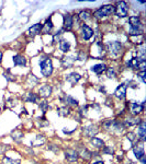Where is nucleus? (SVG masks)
Listing matches in <instances>:
<instances>
[{
	"instance_id": "f3484780",
	"label": "nucleus",
	"mask_w": 146,
	"mask_h": 164,
	"mask_svg": "<svg viewBox=\"0 0 146 164\" xmlns=\"http://www.w3.org/2000/svg\"><path fill=\"white\" fill-rule=\"evenodd\" d=\"M13 64H14V66H20V67H24V66H26V59L24 56H22V55H14L13 56Z\"/></svg>"
},
{
	"instance_id": "a211bd4d",
	"label": "nucleus",
	"mask_w": 146,
	"mask_h": 164,
	"mask_svg": "<svg viewBox=\"0 0 146 164\" xmlns=\"http://www.w3.org/2000/svg\"><path fill=\"white\" fill-rule=\"evenodd\" d=\"M129 23H130V27L142 29V21L138 16H130L129 18Z\"/></svg>"
},
{
	"instance_id": "8fccbe9b",
	"label": "nucleus",
	"mask_w": 146,
	"mask_h": 164,
	"mask_svg": "<svg viewBox=\"0 0 146 164\" xmlns=\"http://www.w3.org/2000/svg\"><path fill=\"white\" fill-rule=\"evenodd\" d=\"M128 164H135V163H134V162H132V161H129Z\"/></svg>"
},
{
	"instance_id": "f257e3e1",
	"label": "nucleus",
	"mask_w": 146,
	"mask_h": 164,
	"mask_svg": "<svg viewBox=\"0 0 146 164\" xmlns=\"http://www.w3.org/2000/svg\"><path fill=\"white\" fill-rule=\"evenodd\" d=\"M39 66L41 68V73L44 77H50L53 73V63L51 57H47V56L40 57Z\"/></svg>"
},
{
	"instance_id": "de8ad7c7",
	"label": "nucleus",
	"mask_w": 146,
	"mask_h": 164,
	"mask_svg": "<svg viewBox=\"0 0 146 164\" xmlns=\"http://www.w3.org/2000/svg\"><path fill=\"white\" fill-rule=\"evenodd\" d=\"M92 164H104V162L102 161V160H98V161H96V162H94Z\"/></svg>"
},
{
	"instance_id": "4be33fe9",
	"label": "nucleus",
	"mask_w": 146,
	"mask_h": 164,
	"mask_svg": "<svg viewBox=\"0 0 146 164\" xmlns=\"http://www.w3.org/2000/svg\"><path fill=\"white\" fill-rule=\"evenodd\" d=\"M62 102H65L66 104H68V105H71V106H77L78 105V101L76 99H74L71 95H66L65 97V99H62L60 100Z\"/></svg>"
},
{
	"instance_id": "cd10ccee",
	"label": "nucleus",
	"mask_w": 146,
	"mask_h": 164,
	"mask_svg": "<svg viewBox=\"0 0 146 164\" xmlns=\"http://www.w3.org/2000/svg\"><path fill=\"white\" fill-rule=\"evenodd\" d=\"M11 137H12V139L16 141V142H20V141L23 139V133L20 130L12 131V133H11Z\"/></svg>"
},
{
	"instance_id": "5701e85b",
	"label": "nucleus",
	"mask_w": 146,
	"mask_h": 164,
	"mask_svg": "<svg viewBox=\"0 0 146 164\" xmlns=\"http://www.w3.org/2000/svg\"><path fill=\"white\" fill-rule=\"evenodd\" d=\"M60 49L63 53H67L68 50L71 49V43L66 41V39H60Z\"/></svg>"
},
{
	"instance_id": "a19ab883",
	"label": "nucleus",
	"mask_w": 146,
	"mask_h": 164,
	"mask_svg": "<svg viewBox=\"0 0 146 164\" xmlns=\"http://www.w3.org/2000/svg\"><path fill=\"white\" fill-rule=\"evenodd\" d=\"M113 122L114 120H107V122L103 124V127L107 129V130H111V128H112V125H113Z\"/></svg>"
},
{
	"instance_id": "72a5a7b5",
	"label": "nucleus",
	"mask_w": 146,
	"mask_h": 164,
	"mask_svg": "<svg viewBox=\"0 0 146 164\" xmlns=\"http://www.w3.org/2000/svg\"><path fill=\"white\" fill-rule=\"evenodd\" d=\"M2 163L3 164H20V161L19 160H13L11 158H8V156H5L2 159Z\"/></svg>"
},
{
	"instance_id": "f8f14e48",
	"label": "nucleus",
	"mask_w": 146,
	"mask_h": 164,
	"mask_svg": "<svg viewBox=\"0 0 146 164\" xmlns=\"http://www.w3.org/2000/svg\"><path fill=\"white\" fill-rule=\"evenodd\" d=\"M42 26H43V24H42V23L34 24V25H32L31 27H30V29L28 30V32H26V33H28V35H29V36L34 37L35 35H37V34L41 33Z\"/></svg>"
},
{
	"instance_id": "79ce46f5",
	"label": "nucleus",
	"mask_w": 146,
	"mask_h": 164,
	"mask_svg": "<svg viewBox=\"0 0 146 164\" xmlns=\"http://www.w3.org/2000/svg\"><path fill=\"white\" fill-rule=\"evenodd\" d=\"M145 68H146V61L145 60H143V61H140L138 63V67L137 69L140 71H145Z\"/></svg>"
},
{
	"instance_id": "c756f323",
	"label": "nucleus",
	"mask_w": 146,
	"mask_h": 164,
	"mask_svg": "<svg viewBox=\"0 0 146 164\" xmlns=\"http://www.w3.org/2000/svg\"><path fill=\"white\" fill-rule=\"evenodd\" d=\"M44 142H45V137H44V136H37L36 138H35V140L32 142V146H33V147L42 146Z\"/></svg>"
},
{
	"instance_id": "6e6552de",
	"label": "nucleus",
	"mask_w": 146,
	"mask_h": 164,
	"mask_svg": "<svg viewBox=\"0 0 146 164\" xmlns=\"http://www.w3.org/2000/svg\"><path fill=\"white\" fill-rule=\"evenodd\" d=\"M130 106H131V112H132V114L138 115L144 111V102L143 103H138V102L132 101L131 102Z\"/></svg>"
},
{
	"instance_id": "4c0bfd02",
	"label": "nucleus",
	"mask_w": 146,
	"mask_h": 164,
	"mask_svg": "<svg viewBox=\"0 0 146 164\" xmlns=\"http://www.w3.org/2000/svg\"><path fill=\"white\" fill-rule=\"evenodd\" d=\"M40 108L42 109V112L44 114V113H46L47 109L50 108V105H48V103H47L46 101H43V102H41V104H40Z\"/></svg>"
},
{
	"instance_id": "7c9ffc66",
	"label": "nucleus",
	"mask_w": 146,
	"mask_h": 164,
	"mask_svg": "<svg viewBox=\"0 0 146 164\" xmlns=\"http://www.w3.org/2000/svg\"><path fill=\"white\" fill-rule=\"evenodd\" d=\"M138 63H140V60L137 59V58H132V59L130 60L128 63V66L130 68H132V69H137V67H138Z\"/></svg>"
},
{
	"instance_id": "423d86ee",
	"label": "nucleus",
	"mask_w": 146,
	"mask_h": 164,
	"mask_svg": "<svg viewBox=\"0 0 146 164\" xmlns=\"http://www.w3.org/2000/svg\"><path fill=\"white\" fill-rule=\"evenodd\" d=\"M126 90H128V86L125 83H121L120 86L115 89L114 97L119 100H124L125 97H126Z\"/></svg>"
},
{
	"instance_id": "f03ea898",
	"label": "nucleus",
	"mask_w": 146,
	"mask_h": 164,
	"mask_svg": "<svg viewBox=\"0 0 146 164\" xmlns=\"http://www.w3.org/2000/svg\"><path fill=\"white\" fill-rule=\"evenodd\" d=\"M114 12H115L114 5H104L94 11V16L97 19H102V18H106V16H112Z\"/></svg>"
},
{
	"instance_id": "c9c22d12",
	"label": "nucleus",
	"mask_w": 146,
	"mask_h": 164,
	"mask_svg": "<svg viewBox=\"0 0 146 164\" xmlns=\"http://www.w3.org/2000/svg\"><path fill=\"white\" fill-rule=\"evenodd\" d=\"M107 70V77L109 79H113L115 78V70H114V68L113 67H110L108 68V69H106Z\"/></svg>"
},
{
	"instance_id": "b1692460",
	"label": "nucleus",
	"mask_w": 146,
	"mask_h": 164,
	"mask_svg": "<svg viewBox=\"0 0 146 164\" xmlns=\"http://www.w3.org/2000/svg\"><path fill=\"white\" fill-rule=\"evenodd\" d=\"M142 119L137 117H129L124 120V125L125 126H133V125H138L141 122Z\"/></svg>"
},
{
	"instance_id": "c03bdc74",
	"label": "nucleus",
	"mask_w": 146,
	"mask_h": 164,
	"mask_svg": "<svg viewBox=\"0 0 146 164\" xmlns=\"http://www.w3.org/2000/svg\"><path fill=\"white\" fill-rule=\"evenodd\" d=\"M145 71H140L138 72V77H140V79H141V81L143 82V83H145L146 82V79H145Z\"/></svg>"
},
{
	"instance_id": "49530a36",
	"label": "nucleus",
	"mask_w": 146,
	"mask_h": 164,
	"mask_svg": "<svg viewBox=\"0 0 146 164\" xmlns=\"http://www.w3.org/2000/svg\"><path fill=\"white\" fill-rule=\"evenodd\" d=\"M140 161L142 162V164H146V155H143L141 158V159H140Z\"/></svg>"
},
{
	"instance_id": "a878e982",
	"label": "nucleus",
	"mask_w": 146,
	"mask_h": 164,
	"mask_svg": "<svg viewBox=\"0 0 146 164\" xmlns=\"http://www.w3.org/2000/svg\"><path fill=\"white\" fill-rule=\"evenodd\" d=\"M90 143H91L92 146L94 147V148L97 149H101L102 147H103V141L101 140L100 138H96V137H92V138H90Z\"/></svg>"
},
{
	"instance_id": "aec40b11",
	"label": "nucleus",
	"mask_w": 146,
	"mask_h": 164,
	"mask_svg": "<svg viewBox=\"0 0 146 164\" xmlns=\"http://www.w3.org/2000/svg\"><path fill=\"white\" fill-rule=\"evenodd\" d=\"M106 68H107V66L104 65V64H97V65L91 67V71L97 73V75H101L102 72L106 71Z\"/></svg>"
},
{
	"instance_id": "9d476101",
	"label": "nucleus",
	"mask_w": 146,
	"mask_h": 164,
	"mask_svg": "<svg viewBox=\"0 0 146 164\" xmlns=\"http://www.w3.org/2000/svg\"><path fill=\"white\" fill-rule=\"evenodd\" d=\"M76 60H77V58H76L75 55H68L62 59V65L64 68H71L74 66V63Z\"/></svg>"
},
{
	"instance_id": "f704fd0d",
	"label": "nucleus",
	"mask_w": 146,
	"mask_h": 164,
	"mask_svg": "<svg viewBox=\"0 0 146 164\" xmlns=\"http://www.w3.org/2000/svg\"><path fill=\"white\" fill-rule=\"evenodd\" d=\"M63 34H64V30H60V31H58L57 33H55L54 36H53V42L54 43L60 42V36H62Z\"/></svg>"
},
{
	"instance_id": "c85d7f7f",
	"label": "nucleus",
	"mask_w": 146,
	"mask_h": 164,
	"mask_svg": "<svg viewBox=\"0 0 146 164\" xmlns=\"http://www.w3.org/2000/svg\"><path fill=\"white\" fill-rule=\"evenodd\" d=\"M37 83H39V79H37L36 77L34 76V75L29 76V78H28V86L34 88V86H36Z\"/></svg>"
},
{
	"instance_id": "7ed1b4c3",
	"label": "nucleus",
	"mask_w": 146,
	"mask_h": 164,
	"mask_svg": "<svg viewBox=\"0 0 146 164\" xmlns=\"http://www.w3.org/2000/svg\"><path fill=\"white\" fill-rule=\"evenodd\" d=\"M115 8V16L117 18H125V16H128L129 13V7H128V3L125 2V1H119L117 3V5H114Z\"/></svg>"
},
{
	"instance_id": "1a4fd4ad",
	"label": "nucleus",
	"mask_w": 146,
	"mask_h": 164,
	"mask_svg": "<svg viewBox=\"0 0 146 164\" xmlns=\"http://www.w3.org/2000/svg\"><path fill=\"white\" fill-rule=\"evenodd\" d=\"M65 158L69 162H76L79 158V153L74 149H67L65 150Z\"/></svg>"
},
{
	"instance_id": "4468645a",
	"label": "nucleus",
	"mask_w": 146,
	"mask_h": 164,
	"mask_svg": "<svg viewBox=\"0 0 146 164\" xmlns=\"http://www.w3.org/2000/svg\"><path fill=\"white\" fill-rule=\"evenodd\" d=\"M137 135L138 137L141 138L142 142H144V141L146 140V124L144 120H141V122L138 124V130H137Z\"/></svg>"
},
{
	"instance_id": "412c9836",
	"label": "nucleus",
	"mask_w": 146,
	"mask_h": 164,
	"mask_svg": "<svg viewBox=\"0 0 146 164\" xmlns=\"http://www.w3.org/2000/svg\"><path fill=\"white\" fill-rule=\"evenodd\" d=\"M24 101L29 102V103H36L39 101V97L36 94L32 93V92H28L25 94V97H24Z\"/></svg>"
},
{
	"instance_id": "0eeeda50",
	"label": "nucleus",
	"mask_w": 146,
	"mask_h": 164,
	"mask_svg": "<svg viewBox=\"0 0 146 164\" xmlns=\"http://www.w3.org/2000/svg\"><path fill=\"white\" fill-rule=\"evenodd\" d=\"M81 35H83V38L85 41H89L94 35V30L87 24H83L81 25Z\"/></svg>"
},
{
	"instance_id": "58836bf2",
	"label": "nucleus",
	"mask_w": 146,
	"mask_h": 164,
	"mask_svg": "<svg viewBox=\"0 0 146 164\" xmlns=\"http://www.w3.org/2000/svg\"><path fill=\"white\" fill-rule=\"evenodd\" d=\"M76 58H77L78 60H80V61H85L87 58V55L85 52H79L78 54L76 55Z\"/></svg>"
},
{
	"instance_id": "9b49d317",
	"label": "nucleus",
	"mask_w": 146,
	"mask_h": 164,
	"mask_svg": "<svg viewBox=\"0 0 146 164\" xmlns=\"http://www.w3.org/2000/svg\"><path fill=\"white\" fill-rule=\"evenodd\" d=\"M74 25V18L71 13L64 16V31H71Z\"/></svg>"
},
{
	"instance_id": "39448f33",
	"label": "nucleus",
	"mask_w": 146,
	"mask_h": 164,
	"mask_svg": "<svg viewBox=\"0 0 146 164\" xmlns=\"http://www.w3.org/2000/svg\"><path fill=\"white\" fill-rule=\"evenodd\" d=\"M98 133H99V128L97 125H94V124H90V125H87L83 127V133L88 138H92Z\"/></svg>"
},
{
	"instance_id": "20e7f679",
	"label": "nucleus",
	"mask_w": 146,
	"mask_h": 164,
	"mask_svg": "<svg viewBox=\"0 0 146 164\" xmlns=\"http://www.w3.org/2000/svg\"><path fill=\"white\" fill-rule=\"evenodd\" d=\"M107 48L109 53L113 56H117L122 52V44L117 41H113V42H108L107 43Z\"/></svg>"
},
{
	"instance_id": "ddd939ff",
	"label": "nucleus",
	"mask_w": 146,
	"mask_h": 164,
	"mask_svg": "<svg viewBox=\"0 0 146 164\" xmlns=\"http://www.w3.org/2000/svg\"><path fill=\"white\" fill-rule=\"evenodd\" d=\"M40 95L43 97H48L52 95V92H53V89L50 84H44V86H42L40 88Z\"/></svg>"
},
{
	"instance_id": "e433bc0d",
	"label": "nucleus",
	"mask_w": 146,
	"mask_h": 164,
	"mask_svg": "<svg viewBox=\"0 0 146 164\" xmlns=\"http://www.w3.org/2000/svg\"><path fill=\"white\" fill-rule=\"evenodd\" d=\"M102 153L109 154V155H113V154H114V150H113L112 147H104V148L102 149Z\"/></svg>"
},
{
	"instance_id": "2eb2a0df",
	"label": "nucleus",
	"mask_w": 146,
	"mask_h": 164,
	"mask_svg": "<svg viewBox=\"0 0 146 164\" xmlns=\"http://www.w3.org/2000/svg\"><path fill=\"white\" fill-rule=\"evenodd\" d=\"M66 81H68L71 84H76L81 79V76L78 72H71L66 76Z\"/></svg>"
},
{
	"instance_id": "bb28decb",
	"label": "nucleus",
	"mask_w": 146,
	"mask_h": 164,
	"mask_svg": "<svg viewBox=\"0 0 146 164\" xmlns=\"http://www.w3.org/2000/svg\"><path fill=\"white\" fill-rule=\"evenodd\" d=\"M78 16L80 20H83V21H88V20L91 19V12H90L89 10H83L79 12Z\"/></svg>"
},
{
	"instance_id": "473e14b6",
	"label": "nucleus",
	"mask_w": 146,
	"mask_h": 164,
	"mask_svg": "<svg viewBox=\"0 0 146 164\" xmlns=\"http://www.w3.org/2000/svg\"><path fill=\"white\" fill-rule=\"evenodd\" d=\"M81 158L85 160H89V159H91L92 158V152H90L88 150V149H85V150H83V152L80 153Z\"/></svg>"
},
{
	"instance_id": "37998d69",
	"label": "nucleus",
	"mask_w": 146,
	"mask_h": 164,
	"mask_svg": "<svg viewBox=\"0 0 146 164\" xmlns=\"http://www.w3.org/2000/svg\"><path fill=\"white\" fill-rule=\"evenodd\" d=\"M126 138H128L131 142H134V141L136 140V136H135V133H129L128 135H126Z\"/></svg>"
},
{
	"instance_id": "09e8293b",
	"label": "nucleus",
	"mask_w": 146,
	"mask_h": 164,
	"mask_svg": "<svg viewBox=\"0 0 146 164\" xmlns=\"http://www.w3.org/2000/svg\"><path fill=\"white\" fill-rule=\"evenodd\" d=\"M2 57H3V54H2V52H0V63L2 61Z\"/></svg>"
},
{
	"instance_id": "dca6fc26",
	"label": "nucleus",
	"mask_w": 146,
	"mask_h": 164,
	"mask_svg": "<svg viewBox=\"0 0 146 164\" xmlns=\"http://www.w3.org/2000/svg\"><path fill=\"white\" fill-rule=\"evenodd\" d=\"M133 153L134 155L137 158V160H140L143 155H145V150H144L143 147V142L141 144H136V146L133 147Z\"/></svg>"
},
{
	"instance_id": "393cba45",
	"label": "nucleus",
	"mask_w": 146,
	"mask_h": 164,
	"mask_svg": "<svg viewBox=\"0 0 146 164\" xmlns=\"http://www.w3.org/2000/svg\"><path fill=\"white\" fill-rule=\"evenodd\" d=\"M57 114L62 117H67L68 115L71 114V108L68 106H62L57 108Z\"/></svg>"
},
{
	"instance_id": "6ab92c4d",
	"label": "nucleus",
	"mask_w": 146,
	"mask_h": 164,
	"mask_svg": "<svg viewBox=\"0 0 146 164\" xmlns=\"http://www.w3.org/2000/svg\"><path fill=\"white\" fill-rule=\"evenodd\" d=\"M53 27H54V24H53L52 20L48 18V19H46L45 23L43 24V26H42V31L41 32L43 34H48L50 32H52Z\"/></svg>"
},
{
	"instance_id": "2f4dec72",
	"label": "nucleus",
	"mask_w": 146,
	"mask_h": 164,
	"mask_svg": "<svg viewBox=\"0 0 146 164\" xmlns=\"http://www.w3.org/2000/svg\"><path fill=\"white\" fill-rule=\"evenodd\" d=\"M143 33V29H135V27H130V31L129 34L132 35V36H137V35H141Z\"/></svg>"
},
{
	"instance_id": "a18cd8bd",
	"label": "nucleus",
	"mask_w": 146,
	"mask_h": 164,
	"mask_svg": "<svg viewBox=\"0 0 146 164\" xmlns=\"http://www.w3.org/2000/svg\"><path fill=\"white\" fill-rule=\"evenodd\" d=\"M48 150H52V151H54V152H58V151H60L58 147L57 146H54V144H51V146H48Z\"/></svg>"
},
{
	"instance_id": "ea45409f",
	"label": "nucleus",
	"mask_w": 146,
	"mask_h": 164,
	"mask_svg": "<svg viewBox=\"0 0 146 164\" xmlns=\"http://www.w3.org/2000/svg\"><path fill=\"white\" fill-rule=\"evenodd\" d=\"M79 114H81L83 116H87V114H88V105L81 106L80 109H79Z\"/></svg>"
}]
</instances>
